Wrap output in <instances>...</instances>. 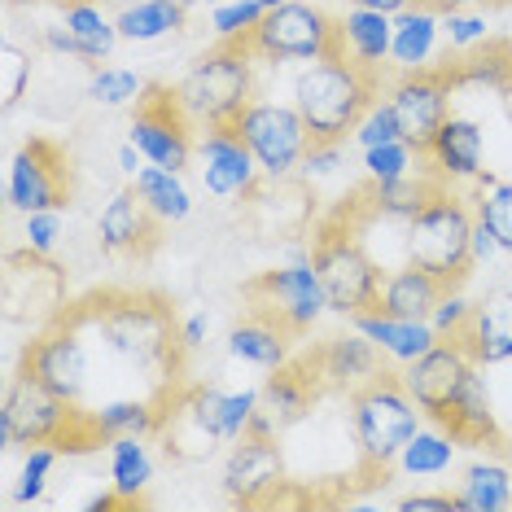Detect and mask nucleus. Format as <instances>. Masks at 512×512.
<instances>
[{
    "instance_id": "1",
    "label": "nucleus",
    "mask_w": 512,
    "mask_h": 512,
    "mask_svg": "<svg viewBox=\"0 0 512 512\" xmlns=\"http://www.w3.org/2000/svg\"><path fill=\"white\" fill-rule=\"evenodd\" d=\"M101 346L119 359V364L145 372V377H176L180 368V320L171 307L154 294H101L79 311Z\"/></svg>"
},
{
    "instance_id": "2",
    "label": "nucleus",
    "mask_w": 512,
    "mask_h": 512,
    "mask_svg": "<svg viewBox=\"0 0 512 512\" xmlns=\"http://www.w3.org/2000/svg\"><path fill=\"white\" fill-rule=\"evenodd\" d=\"M381 88H386V75H372L351 57L333 53L302 66L294 75V88H289V101L298 106L302 123L311 127V141H351L355 123L364 119V110L377 101Z\"/></svg>"
},
{
    "instance_id": "3",
    "label": "nucleus",
    "mask_w": 512,
    "mask_h": 512,
    "mask_svg": "<svg viewBox=\"0 0 512 512\" xmlns=\"http://www.w3.org/2000/svg\"><path fill=\"white\" fill-rule=\"evenodd\" d=\"M259 416V390H219L193 386L184 394L162 399V442L167 456L202 460L215 447H232L241 434H250Z\"/></svg>"
},
{
    "instance_id": "4",
    "label": "nucleus",
    "mask_w": 512,
    "mask_h": 512,
    "mask_svg": "<svg viewBox=\"0 0 512 512\" xmlns=\"http://www.w3.org/2000/svg\"><path fill=\"white\" fill-rule=\"evenodd\" d=\"M421 425L425 412L416 407L403 377H394V372H377L368 386L351 390V438L368 473L386 477L399 460V451L407 447V438Z\"/></svg>"
},
{
    "instance_id": "5",
    "label": "nucleus",
    "mask_w": 512,
    "mask_h": 512,
    "mask_svg": "<svg viewBox=\"0 0 512 512\" xmlns=\"http://www.w3.org/2000/svg\"><path fill=\"white\" fill-rule=\"evenodd\" d=\"M473 228H477V211L460 193L438 184L434 197L403 224L407 263L425 267L447 285H460L473 267Z\"/></svg>"
},
{
    "instance_id": "6",
    "label": "nucleus",
    "mask_w": 512,
    "mask_h": 512,
    "mask_svg": "<svg viewBox=\"0 0 512 512\" xmlns=\"http://www.w3.org/2000/svg\"><path fill=\"white\" fill-rule=\"evenodd\" d=\"M254 57L246 44H215L202 53L180 84H171L180 110L189 114L193 127H232L237 114L254 101Z\"/></svg>"
},
{
    "instance_id": "7",
    "label": "nucleus",
    "mask_w": 512,
    "mask_h": 512,
    "mask_svg": "<svg viewBox=\"0 0 512 512\" xmlns=\"http://www.w3.org/2000/svg\"><path fill=\"white\" fill-rule=\"evenodd\" d=\"M311 263H316L324 298H329V316L355 320L381 302V267L359 246L351 228L324 224L311 246Z\"/></svg>"
},
{
    "instance_id": "8",
    "label": "nucleus",
    "mask_w": 512,
    "mask_h": 512,
    "mask_svg": "<svg viewBox=\"0 0 512 512\" xmlns=\"http://www.w3.org/2000/svg\"><path fill=\"white\" fill-rule=\"evenodd\" d=\"M246 49L267 66H307L320 57L342 53L337 44V18L316 0H285V5L267 9L259 31Z\"/></svg>"
},
{
    "instance_id": "9",
    "label": "nucleus",
    "mask_w": 512,
    "mask_h": 512,
    "mask_svg": "<svg viewBox=\"0 0 512 512\" xmlns=\"http://www.w3.org/2000/svg\"><path fill=\"white\" fill-rule=\"evenodd\" d=\"M232 127H237V136L250 145L263 180L285 184L302 171V158H307V149H311V127L302 123L294 101L254 97L250 106L237 114Z\"/></svg>"
},
{
    "instance_id": "10",
    "label": "nucleus",
    "mask_w": 512,
    "mask_h": 512,
    "mask_svg": "<svg viewBox=\"0 0 512 512\" xmlns=\"http://www.w3.org/2000/svg\"><path fill=\"white\" fill-rule=\"evenodd\" d=\"M75 416L79 403H66L62 394L40 386L31 372H18L5 386V399H0V447L14 451V447H40V442L57 447Z\"/></svg>"
},
{
    "instance_id": "11",
    "label": "nucleus",
    "mask_w": 512,
    "mask_h": 512,
    "mask_svg": "<svg viewBox=\"0 0 512 512\" xmlns=\"http://www.w3.org/2000/svg\"><path fill=\"white\" fill-rule=\"evenodd\" d=\"M246 298L254 302V311L281 320L294 337L307 333L320 316H329V298H324V285H320L311 254H294L289 263L263 272L259 281L246 285Z\"/></svg>"
},
{
    "instance_id": "12",
    "label": "nucleus",
    "mask_w": 512,
    "mask_h": 512,
    "mask_svg": "<svg viewBox=\"0 0 512 512\" xmlns=\"http://www.w3.org/2000/svg\"><path fill=\"white\" fill-rule=\"evenodd\" d=\"M197 127L189 123V114L180 110L176 92L171 88H149L145 101L136 106V119L127 127V141L145 154L149 167H167V171H184L193 167Z\"/></svg>"
},
{
    "instance_id": "13",
    "label": "nucleus",
    "mask_w": 512,
    "mask_h": 512,
    "mask_svg": "<svg viewBox=\"0 0 512 512\" xmlns=\"http://www.w3.org/2000/svg\"><path fill=\"white\" fill-rule=\"evenodd\" d=\"M66 193H71V158H66L62 145L36 136V141H27L9 158V171H5L9 211L18 215L53 211V206L66 202Z\"/></svg>"
},
{
    "instance_id": "14",
    "label": "nucleus",
    "mask_w": 512,
    "mask_h": 512,
    "mask_svg": "<svg viewBox=\"0 0 512 512\" xmlns=\"http://www.w3.org/2000/svg\"><path fill=\"white\" fill-rule=\"evenodd\" d=\"M451 71L447 66H429V71H407L386 79L381 97L390 101L394 119H399L403 141H412L425 154V145L434 141V132L442 127V119L451 114Z\"/></svg>"
},
{
    "instance_id": "15",
    "label": "nucleus",
    "mask_w": 512,
    "mask_h": 512,
    "mask_svg": "<svg viewBox=\"0 0 512 512\" xmlns=\"http://www.w3.org/2000/svg\"><path fill=\"white\" fill-rule=\"evenodd\" d=\"M473 355L464 351V342H456V337H438V346H429V351L421 359H412L399 377L407 394L416 399V407L425 412V421H447L451 403L460 399L464 381H469L473 372Z\"/></svg>"
},
{
    "instance_id": "16",
    "label": "nucleus",
    "mask_w": 512,
    "mask_h": 512,
    "mask_svg": "<svg viewBox=\"0 0 512 512\" xmlns=\"http://www.w3.org/2000/svg\"><path fill=\"white\" fill-rule=\"evenodd\" d=\"M193 162L197 176H202V189L215 202H246L263 180L259 162H254L250 145L237 136V127H202Z\"/></svg>"
},
{
    "instance_id": "17",
    "label": "nucleus",
    "mask_w": 512,
    "mask_h": 512,
    "mask_svg": "<svg viewBox=\"0 0 512 512\" xmlns=\"http://www.w3.org/2000/svg\"><path fill=\"white\" fill-rule=\"evenodd\" d=\"M22 372H31L40 386L62 394L66 403H79L84 399V390H88V372H92L88 342L79 337L75 324H53L49 333H40V337H31L27 342Z\"/></svg>"
},
{
    "instance_id": "18",
    "label": "nucleus",
    "mask_w": 512,
    "mask_h": 512,
    "mask_svg": "<svg viewBox=\"0 0 512 512\" xmlns=\"http://www.w3.org/2000/svg\"><path fill=\"white\" fill-rule=\"evenodd\" d=\"M285 482V460L272 434H241L224 456L219 486L232 504H267Z\"/></svg>"
},
{
    "instance_id": "19",
    "label": "nucleus",
    "mask_w": 512,
    "mask_h": 512,
    "mask_svg": "<svg viewBox=\"0 0 512 512\" xmlns=\"http://www.w3.org/2000/svg\"><path fill=\"white\" fill-rule=\"evenodd\" d=\"M316 372H311L307 359H289L285 368H276L272 377L263 381L259 390V416H254L250 434H272L281 438L285 429H294L302 416L311 412V403H316Z\"/></svg>"
},
{
    "instance_id": "20",
    "label": "nucleus",
    "mask_w": 512,
    "mask_h": 512,
    "mask_svg": "<svg viewBox=\"0 0 512 512\" xmlns=\"http://www.w3.org/2000/svg\"><path fill=\"white\" fill-rule=\"evenodd\" d=\"M425 158H429V176L438 184H477L482 180V162H486V132L482 123L469 119V114H456L451 110L442 127L434 132V141L425 145Z\"/></svg>"
},
{
    "instance_id": "21",
    "label": "nucleus",
    "mask_w": 512,
    "mask_h": 512,
    "mask_svg": "<svg viewBox=\"0 0 512 512\" xmlns=\"http://www.w3.org/2000/svg\"><path fill=\"white\" fill-rule=\"evenodd\" d=\"M311 364V372H316V381L320 386H329V390H359V386H368L372 377L381 372V355L377 346L368 342L364 333L351 324V333H337L329 337V342H320L311 355H302Z\"/></svg>"
},
{
    "instance_id": "22",
    "label": "nucleus",
    "mask_w": 512,
    "mask_h": 512,
    "mask_svg": "<svg viewBox=\"0 0 512 512\" xmlns=\"http://www.w3.org/2000/svg\"><path fill=\"white\" fill-rule=\"evenodd\" d=\"M154 232H158V219L149 215V206L136 197V189H119L97 215V241L114 259L145 254L154 246Z\"/></svg>"
},
{
    "instance_id": "23",
    "label": "nucleus",
    "mask_w": 512,
    "mask_h": 512,
    "mask_svg": "<svg viewBox=\"0 0 512 512\" xmlns=\"http://www.w3.org/2000/svg\"><path fill=\"white\" fill-rule=\"evenodd\" d=\"M390 40H394V14L364 9V5H346L342 14H337V44H342V57H351L355 66H364L372 75L390 71Z\"/></svg>"
},
{
    "instance_id": "24",
    "label": "nucleus",
    "mask_w": 512,
    "mask_h": 512,
    "mask_svg": "<svg viewBox=\"0 0 512 512\" xmlns=\"http://www.w3.org/2000/svg\"><path fill=\"white\" fill-rule=\"evenodd\" d=\"M442 44V9H434L429 0L394 14V40H390V71H429Z\"/></svg>"
},
{
    "instance_id": "25",
    "label": "nucleus",
    "mask_w": 512,
    "mask_h": 512,
    "mask_svg": "<svg viewBox=\"0 0 512 512\" xmlns=\"http://www.w3.org/2000/svg\"><path fill=\"white\" fill-rule=\"evenodd\" d=\"M460 342L473 355V364H482V368L508 364L512 359V289H491V294L477 302Z\"/></svg>"
},
{
    "instance_id": "26",
    "label": "nucleus",
    "mask_w": 512,
    "mask_h": 512,
    "mask_svg": "<svg viewBox=\"0 0 512 512\" xmlns=\"http://www.w3.org/2000/svg\"><path fill=\"white\" fill-rule=\"evenodd\" d=\"M359 333L368 337L372 346H377L381 355L390 359V364H412V359H421L429 346H438V329L429 320H407V316H390V311L372 307L364 316L351 320Z\"/></svg>"
},
{
    "instance_id": "27",
    "label": "nucleus",
    "mask_w": 512,
    "mask_h": 512,
    "mask_svg": "<svg viewBox=\"0 0 512 512\" xmlns=\"http://www.w3.org/2000/svg\"><path fill=\"white\" fill-rule=\"evenodd\" d=\"M224 346L237 364H250V368H263V372H276L294 359V333H289L281 320L263 316V311H254V316H246L241 324H232Z\"/></svg>"
},
{
    "instance_id": "28",
    "label": "nucleus",
    "mask_w": 512,
    "mask_h": 512,
    "mask_svg": "<svg viewBox=\"0 0 512 512\" xmlns=\"http://www.w3.org/2000/svg\"><path fill=\"white\" fill-rule=\"evenodd\" d=\"M62 27L71 31V40L79 44V62L101 66L110 62V53L119 49V18L110 5L101 0H62Z\"/></svg>"
},
{
    "instance_id": "29",
    "label": "nucleus",
    "mask_w": 512,
    "mask_h": 512,
    "mask_svg": "<svg viewBox=\"0 0 512 512\" xmlns=\"http://www.w3.org/2000/svg\"><path fill=\"white\" fill-rule=\"evenodd\" d=\"M442 289L447 281H438L434 272H425V267L416 263H403V267H390L386 276H381V311H390V316H407V320H429V311L438 307Z\"/></svg>"
},
{
    "instance_id": "30",
    "label": "nucleus",
    "mask_w": 512,
    "mask_h": 512,
    "mask_svg": "<svg viewBox=\"0 0 512 512\" xmlns=\"http://www.w3.org/2000/svg\"><path fill=\"white\" fill-rule=\"evenodd\" d=\"M456 508L460 512H504L512 508V469L504 460H473L460 469L456 482Z\"/></svg>"
},
{
    "instance_id": "31",
    "label": "nucleus",
    "mask_w": 512,
    "mask_h": 512,
    "mask_svg": "<svg viewBox=\"0 0 512 512\" xmlns=\"http://www.w3.org/2000/svg\"><path fill=\"white\" fill-rule=\"evenodd\" d=\"M442 425H447L460 442H473V447H477V442H495L499 438L495 403H491V386H486V377H482V364L469 372L460 399L451 403V412H447V421H442Z\"/></svg>"
},
{
    "instance_id": "32",
    "label": "nucleus",
    "mask_w": 512,
    "mask_h": 512,
    "mask_svg": "<svg viewBox=\"0 0 512 512\" xmlns=\"http://www.w3.org/2000/svg\"><path fill=\"white\" fill-rule=\"evenodd\" d=\"M464 447V442L451 434L447 425L429 421L421 425L412 438H407V447L399 451V460H394V469H399L403 477H442L456 464V451Z\"/></svg>"
},
{
    "instance_id": "33",
    "label": "nucleus",
    "mask_w": 512,
    "mask_h": 512,
    "mask_svg": "<svg viewBox=\"0 0 512 512\" xmlns=\"http://www.w3.org/2000/svg\"><path fill=\"white\" fill-rule=\"evenodd\" d=\"M114 18H119V36L127 44H158L167 36H180L189 9L176 0H132Z\"/></svg>"
},
{
    "instance_id": "34",
    "label": "nucleus",
    "mask_w": 512,
    "mask_h": 512,
    "mask_svg": "<svg viewBox=\"0 0 512 512\" xmlns=\"http://www.w3.org/2000/svg\"><path fill=\"white\" fill-rule=\"evenodd\" d=\"M106 464H110V486L119 491L127 504H141L149 482H154V456H149V442L127 434L106 442Z\"/></svg>"
},
{
    "instance_id": "35",
    "label": "nucleus",
    "mask_w": 512,
    "mask_h": 512,
    "mask_svg": "<svg viewBox=\"0 0 512 512\" xmlns=\"http://www.w3.org/2000/svg\"><path fill=\"white\" fill-rule=\"evenodd\" d=\"M136 197L149 206V215L158 224H184L193 215V193L184 184V171H167V167H145L141 176L132 180Z\"/></svg>"
},
{
    "instance_id": "36",
    "label": "nucleus",
    "mask_w": 512,
    "mask_h": 512,
    "mask_svg": "<svg viewBox=\"0 0 512 512\" xmlns=\"http://www.w3.org/2000/svg\"><path fill=\"white\" fill-rule=\"evenodd\" d=\"M88 416H92V425H97L101 442L127 438V434L149 438V434H158L162 429V399L158 403H149V399H110V403H101L97 412H88Z\"/></svg>"
},
{
    "instance_id": "37",
    "label": "nucleus",
    "mask_w": 512,
    "mask_h": 512,
    "mask_svg": "<svg viewBox=\"0 0 512 512\" xmlns=\"http://www.w3.org/2000/svg\"><path fill=\"white\" fill-rule=\"evenodd\" d=\"M438 180L429 171H416V176H403V180H390V184H368V197H372V211L394 219V224H407L421 206L434 197Z\"/></svg>"
},
{
    "instance_id": "38",
    "label": "nucleus",
    "mask_w": 512,
    "mask_h": 512,
    "mask_svg": "<svg viewBox=\"0 0 512 512\" xmlns=\"http://www.w3.org/2000/svg\"><path fill=\"white\" fill-rule=\"evenodd\" d=\"M145 75H136L132 66H92L88 75V101L106 110H127V106H141L145 101Z\"/></svg>"
},
{
    "instance_id": "39",
    "label": "nucleus",
    "mask_w": 512,
    "mask_h": 512,
    "mask_svg": "<svg viewBox=\"0 0 512 512\" xmlns=\"http://www.w3.org/2000/svg\"><path fill=\"white\" fill-rule=\"evenodd\" d=\"M451 71V84L456 88H491V92H504L512 84V53L499 44V49H486V53H464Z\"/></svg>"
},
{
    "instance_id": "40",
    "label": "nucleus",
    "mask_w": 512,
    "mask_h": 512,
    "mask_svg": "<svg viewBox=\"0 0 512 512\" xmlns=\"http://www.w3.org/2000/svg\"><path fill=\"white\" fill-rule=\"evenodd\" d=\"M473 211L499 237V250L512 254V180H499V176H491V171H482Z\"/></svg>"
},
{
    "instance_id": "41",
    "label": "nucleus",
    "mask_w": 512,
    "mask_h": 512,
    "mask_svg": "<svg viewBox=\"0 0 512 512\" xmlns=\"http://www.w3.org/2000/svg\"><path fill=\"white\" fill-rule=\"evenodd\" d=\"M364 154V176L368 184H390V180H403V176H416L421 171V149L412 141H386V145H372V149H359Z\"/></svg>"
},
{
    "instance_id": "42",
    "label": "nucleus",
    "mask_w": 512,
    "mask_h": 512,
    "mask_svg": "<svg viewBox=\"0 0 512 512\" xmlns=\"http://www.w3.org/2000/svg\"><path fill=\"white\" fill-rule=\"evenodd\" d=\"M267 9L259 0H219L211 5V31L219 44H250Z\"/></svg>"
},
{
    "instance_id": "43",
    "label": "nucleus",
    "mask_w": 512,
    "mask_h": 512,
    "mask_svg": "<svg viewBox=\"0 0 512 512\" xmlns=\"http://www.w3.org/2000/svg\"><path fill=\"white\" fill-rule=\"evenodd\" d=\"M57 460H62V451L53 447V442H40V447H27V456H22V469H18V486H14V504H40L44 491H49V477L57 469Z\"/></svg>"
},
{
    "instance_id": "44",
    "label": "nucleus",
    "mask_w": 512,
    "mask_h": 512,
    "mask_svg": "<svg viewBox=\"0 0 512 512\" xmlns=\"http://www.w3.org/2000/svg\"><path fill=\"white\" fill-rule=\"evenodd\" d=\"M442 40L451 44V53H473L491 44V22L477 9H447L442 14Z\"/></svg>"
},
{
    "instance_id": "45",
    "label": "nucleus",
    "mask_w": 512,
    "mask_h": 512,
    "mask_svg": "<svg viewBox=\"0 0 512 512\" xmlns=\"http://www.w3.org/2000/svg\"><path fill=\"white\" fill-rule=\"evenodd\" d=\"M31 71H36V62H31V49H22L18 40H5V49H0V75H5V84H0V92H5V110H14L22 97H27L31 88Z\"/></svg>"
},
{
    "instance_id": "46",
    "label": "nucleus",
    "mask_w": 512,
    "mask_h": 512,
    "mask_svg": "<svg viewBox=\"0 0 512 512\" xmlns=\"http://www.w3.org/2000/svg\"><path fill=\"white\" fill-rule=\"evenodd\" d=\"M473 307L477 302H469V294H464L460 285H447L442 289V298H438V307L429 311V324L438 329V337H464V329H469V320H473Z\"/></svg>"
},
{
    "instance_id": "47",
    "label": "nucleus",
    "mask_w": 512,
    "mask_h": 512,
    "mask_svg": "<svg viewBox=\"0 0 512 512\" xmlns=\"http://www.w3.org/2000/svg\"><path fill=\"white\" fill-rule=\"evenodd\" d=\"M62 232H66L62 206H53V211L22 215V237H27V250L31 254H44V259H53L57 246H62Z\"/></svg>"
},
{
    "instance_id": "48",
    "label": "nucleus",
    "mask_w": 512,
    "mask_h": 512,
    "mask_svg": "<svg viewBox=\"0 0 512 512\" xmlns=\"http://www.w3.org/2000/svg\"><path fill=\"white\" fill-rule=\"evenodd\" d=\"M399 119H394V110H390V101L386 97H377L372 106L364 110V119L355 123V132H351V141L359 149H372V145H386V141H399Z\"/></svg>"
},
{
    "instance_id": "49",
    "label": "nucleus",
    "mask_w": 512,
    "mask_h": 512,
    "mask_svg": "<svg viewBox=\"0 0 512 512\" xmlns=\"http://www.w3.org/2000/svg\"><path fill=\"white\" fill-rule=\"evenodd\" d=\"M337 167H342V141H311V149H307V158H302V171H298V176L324 180V176H333Z\"/></svg>"
},
{
    "instance_id": "50",
    "label": "nucleus",
    "mask_w": 512,
    "mask_h": 512,
    "mask_svg": "<svg viewBox=\"0 0 512 512\" xmlns=\"http://www.w3.org/2000/svg\"><path fill=\"white\" fill-rule=\"evenodd\" d=\"M399 512H451L456 508V491H412L394 499Z\"/></svg>"
},
{
    "instance_id": "51",
    "label": "nucleus",
    "mask_w": 512,
    "mask_h": 512,
    "mask_svg": "<svg viewBox=\"0 0 512 512\" xmlns=\"http://www.w3.org/2000/svg\"><path fill=\"white\" fill-rule=\"evenodd\" d=\"M206 337H211V316H206V311H193V316L180 320V346L184 351H202Z\"/></svg>"
},
{
    "instance_id": "52",
    "label": "nucleus",
    "mask_w": 512,
    "mask_h": 512,
    "mask_svg": "<svg viewBox=\"0 0 512 512\" xmlns=\"http://www.w3.org/2000/svg\"><path fill=\"white\" fill-rule=\"evenodd\" d=\"M40 44L49 53H57V57H75V62H79V44L71 40V31H66L62 22H53V27H40Z\"/></svg>"
},
{
    "instance_id": "53",
    "label": "nucleus",
    "mask_w": 512,
    "mask_h": 512,
    "mask_svg": "<svg viewBox=\"0 0 512 512\" xmlns=\"http://www.w3.org/2000/svg\"><path fill=\"white\" fill-rule=\"evenodd\" d=\"M495 254H504L499 250V237L482 224V219H477V228H473V263H491Z\"/></svg>"
},
{
    "instance_id": "54",
    "label": "nucleus",
    "mask_w": 512,
    "mask_h": 512,
    "mask_svg": "<svg viewBox=\"0 0 512 512\" xmlns=\"http://www.w3.org/2000/svg\"><path fill=\"white\" fill-rule=\"evenodd\" d=\"M114 162H119V171H123L127 180H136V176H141V171L149 167L145 154H141V149H136L132 141H123V145H119V154H114Z\"/></svg>"
},
{
    "instance_id": "55",
    "label": "nucleus",
    "mask_w": 512,
    "mask_h": 512,
    "mask_svg": "<svg viewBox=\"0 0 512 512\" xmlns=\"http://www.w3.org/2000/svg\"><path fill=\"white\" fill-rule=\"evenodd\" d=\"M346 5H364V9H381V14H403V9L421 5V0H346Z\"/></svg>"
},
{
    "instance_id": "56",
    "label": "nucleus",
    "mask_w": 512,
    "mask_h": 512,
    "mask_svg": "<svg viewBox=\"0 0 512 512\" xmlns=\"http://www.w3.org/2000/svg\"><path fill=\"white\" fill-rule=\"evenodd\" d=\"M429 5L447 14V9H477V5H482V0H429Z\"/></svg>"
},
{
    "instance_id": "57",
    "label": "nucleus",
    "mask_w": 512,
    "mask_h": 512,
    "mask_svg": "<svg viewBox=\"0 0 512 512\" xmlns=\"http://www.w3.org/2000/svg\"><path fill=\"white\" fill-rule=\"evenodd\" d=\"M101 5H110L114 14H119V9H123V5H132V0H101Z\"/></svg>"
},
{
    "instance_id": "58",
    "label": "nucleus",
    "mask_w": 512,
    "mask_h": 512,
    "mask_svg": "<svg viewBox=\"0 0 512 512\" xmlns=\"http://www.w3.org/2000/svg\"><path fill=\"white\" fill-rule=\"evenodd\" d=\"M9 5H49V0H9Z\"/></svg>"
},
{
    "instance_id": "59",
    "label": "nucleus",
    "mask_w": 512,
    "mask_h": 512,
    "mask_svg": "<svg viewBox=\"0 0 512 512\" xmlns=\"http://www.w3.org/2000/svg\"><path fill=\"white\" fill-rule=\"evenodd\" d=\"M259 5H263V9H276V5H285V0H259Z\"/></svg>"
},
{
    "instance_id": "60",
    "label": "nucleus",
    "mask_w": 512,
    "mask_h": 512,
    "mask_svg": "<svg viewBox=\"0 0 512 512\" xmlns=\"http://www.w3.org/2000/svg\"><path fill=\"white\" fill-rule=\"evenodd\" d=\"M176 5H184V9H193V5H197V0H176Z\"/></svg>"
},
{
    "instance_id": "61",
    "label": "nucleus",
    "mask_w": 512,
    "mask_h": 512,
    "mask_svg": "<svg viewBox=\"0 0 512 512\" xmlns=\"http://www.w3.org/2000/svg\"><path fill=\"white\" fill-rule=\"evenodd\" d=\"M206 5H219V0H206Z\"/></svg>"
}]
</instances>
